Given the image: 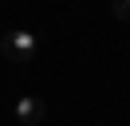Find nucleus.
I'll list each match as a JSON object with an SVG mask.
<instances>
[{"mask_svg":"<svg viewBox=\"0 0 130 126\" xmlns=\"http://www.w3.org/2000/svg\"><path fill=\"white\" fill-rule=\"evenodd\" d=\"M36 51H40L36 32L16 28V32H8V36H0V55H4V59H12V63H32Z\"/></svg>","mask_w":130,"mask_h":126,"instance_id":"nucleus-1","label":"nucleus"},{"mask_svg":"<svg viewBox=\"0 0 130 126\" xmlns=\"http://www.w3.org/2000/svg\"><path fill=\"white\" fill-rule=\"evenodd\" d=\"M43 114H47V106H43L40 94H20L16 99V122L20 126H40Z\"/></svg>","mask_w":130,"mask_h":126,"instance_id":"nucleus-2","label":"nucleus"},{"mask_svg":"<svg viewBox=\"0 0 130 126\" xmlns=\"http://www.w3.org/2000/svg\"><path fill=\"white\" fill-rule=\"evenodd\" d=\"M118 4H126V12H130V0H118Z\"/></svg>","mask_w":130,"mask_h":126,"instance_id":"nucleus-3","label":"nucleus"}]
</instances>
